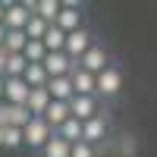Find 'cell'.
I'll use <instances>...</instances> for the list:
<instances>
[{
  "instance_id": "9c48e42d",
  "label": "cell",
  "mask_w": 157,
  "mask_h": 157,
  "mask_svg": "<svg viewBox=\"0 0 157 157\" xmlns=\"http://www.w3.org/2000/svg\"><path fill=\"white\" fill-rule=\"evenodd\" d=\"M44 72H47V78H60V75H69L72 69H75V63L63 54V50H57V54H47L44 57Z\"/></svg>"
},
{
  "instance_id": "7c38bea8",
  "label": "cell",
  "mask_w": 157,
  "mask_h": 157,
  "mask_svg": "<svg viewBox=\"0 0 157 157\" xmlns=\"http://www.w3.org/2000/svg\"><path fill=\"white\" fill-rule=\"evenodd\" d=\"M69 82H72V94H82V98H98L94 94V75L85 72V69H72L69 72Z\"/></svg>"
},
{
  "instance_id": "2e32d148",
  "label": "cell",
  "mask_w": 157,
  "mask_h": 157,
  "mask_svg": "<svg viewBox=\"0 0 157 157\" xmlns=\"http://www.w3.org/2000/svg\"><path fill=\"white\" fill-rule=\"evenodd\" d=\"M41 44H44L47 54H57V50L66 47V32H60L57 25H47V32H44V38H41Z\"/></svg>"
},
{
  "instance_id": "cb8c5ba5",
  "label": "cell",
  "mask_w": 157,
  "mask_h": 157,
  "mask_svg": "<svg viewBox=\"0 0 157 157\" xmlns=\"http://www.w3.org/2000/svg\"><path fill=\"white\" fill-rule=\"evenodd\" d=\"M69 157H98V148L85 145V141H75V145L69 148Z\"/></svg>"
},
{
  "instance_id": "7402d4cb",
  "label": "cell",
  "mask_w": 157,
  "mask_h": 157,
  "mask_svg": "<svg viewBox=\"0 0 157 157\" xmlns=\"http://www.w3.org/2000/svg\"><path fill=\"white\" fill-rule=\"evenodd\" d=\"M22 57H25V63H44L47 50H44V44H41V41H25Z\"/></svg>"
},
{
  "instance_id": "52a82bcc",
  "label": "cell",
  "mask_w": 157,
  "mask_h": 157,
  "mask_svg": "<svg viewBox=\"0 0 157 157\" xmlns=\"http://www.w3.org/2000/svg\"><path fill=\"white\" fill-rule=\"evenodd\" d=\"M101 113V101L98 98H82V94H72L69 101V116L78 123H88L91 116H98Z\"/></svg>"
},
{
  "instance_id": "ac0fdd59",
  "label": "cell",
  "mask_w": 157,
  "mask_h": 157,
  "mask_svg": "<svg viewBox=\"0 0 157 157\" xmlns=\"http://www.w3.org/2000/svg\"><path fill=\"white\" fill-rule=\"evenodd\" d=\"M54 135H57V138H63L66 145H75V141H82V123H78V120H72V116H69V120L63 123V126L57 129Z\"/></svg>"
},
{
  "instance_id": "83f0119b",
  "label": "cell",
  "mask_w": 157,
  "mask_h": 157,
  "mask_svg": "<svg viewBox=\"0 0 157 157\" xmlns=\"http://www.w3.org/2000/svg\"><path fill=\"white\" fill-rule=\"evenodd\" d=\"M0 104H3V78H0Z\"/></svg>"
},
{
  "instance_id": "9a60e30c",
  "label": "cell",
  "mask_w": 157,
  "mask_h": 157,
  "mask_svg": "<svg viewBox=\"0 0 157 157\" xmlns=\"http://www.w3.org/2000/svg\"><path fill=\"white\" fill-rule=\"evenodd\" d=\"M29 10L35 13V16H41L44 22H50V25H54L57 13H60V0H32V3H29Z\"/></svg>"
},
{
  "instance_id": "7a4b0ae2",
  "label": "cell",
  "mask_w": 157,
  "mask_h": 157,
  "mask_svg": "<svg viewBox=\"0 0 157 157\" xmlns=\"http://www.w3.org/2000/svg\"><path fill=\"white\" fill-rule=\"evenodd\" d=\"M50 138H54V129H50L41 116H32L29 126L22 129V148H32V151H38V154H41V148L47 145Z\"/></svg>"
},
{
  "instance_id": "44dd1931",
  "label": "cell",
  "mask_w": 157,
  "mask_h": 157,
  "mask_svg": "<svg viewBox=\"0 0 157 157\" xmlns=\"http://www.w3.org/2000/svg\"><path fill=\"white\" fill-rule=\"evenodd\" d=\"M69 148H72V145H66L63 138L54 135V138H50L47 145L41 148V157H69Z\"/></svg>"
},
{
  "instance_id": "8fae6325",
  "label": "cell",
  "mask_w": 157,
  "mask_h": 157,
  "mask_svg": "<svg viewBox=\"0 0 157 157\" xmlns=\"http://www.w3.org/2000/svg\"><path fill=\"white\" fill-rule=\"evenodd\" d=\"M47 98L50 101H60V104H69L72 101V82H69V75H60V78H47Z\"/></svg>"
},
{
  "instance_id": "3957f363",
  "label": "cell",
  "mask_w": 157,
  "mask_h": 157,
  "mask_svg": "<svg viewBox=\"0 0 157 157\" xmlns=\"http://www.w3.org/2000/svg\"><path fill=\"white\" fill-rule=\"evenodd\" d=\"M94 41H98V38H94V32H91L88 25H85V29H75V32L66 35V47H63V54H66L72 63H78V60L85 57V50L94 44Z\"/></svg>"
},
{
  "instance_id": "ffe728a7",
  "label": "cell",
  "mask_w": 157,
  "mask_h": 157,
  "mask_svg": "<svg viewBox=\"0 0 157 157\" xmlns=\"http://www.w3.org/2000/svg\"><path fill=\"white\" fill-rule=\"evenodd\" d=\"M25 32H6L3 35V54H22L25 50Z\"/></svg>"
},
{
  "instance_id": "5b68a950",
  "label": "cell",
  "mask_w": 157,
  "mask_h": 157,
  "mask_svg": "<svg viewBox=\"0 0 157 157\" xmlns=\"http://www.w3.org/2000/svg\"><path fill=\"white\" fill-rule=\"evenodd\" d=\"M107 132H110V116L107 113H98V116H91V120L88 123H82V141H85V145H101V141L104 138H107Z\"/></svg>"
},
{
  "instance_id": "4fadbf2b",
  "label": "cell",
  "mask_w": 157,
  "mask_h": 157,
  "mask_svg": "<svg viewBox=\"0 0 157 157\" xmlns=\"http://www.w3.org/2000/svg\"><path fill=\"white\" fill-rule=\"evenodd\" d=\"M41 120H44V123H47V126H50V129H54V132H57V129H60L63 123L69 120V104H60V101H50Z\"/></svg>"
},
{
  "instance_id": "603a6c76",
  "label": "cell",
  "mask_w": 157,
  "mask_h": 157,
  "mask_svg": "<svg viewBox=\"0 0 157 157\" xmlns=\"http://www.w3.org/2000/svg\"><path fill=\"white\" fill-rule=\"evenodd\" d=\"M3 148H6V151H19V148H22V129L3 126Z\"/></svg>"
},
{
  "instance_id": "30bf717a",
  "label": "cell",
  "mask_w": 157,
  "mask_h": 157,
  "mask_svg": "<svg viewBox=\"0 0 157 157\" xmlns=\"http://www.w3.org/2000/svg\"><path fill=\"white\" fill-rule=\"evenodd\" d=\"M25 98H29V85L22 78H3V104L25 107Z\"/></svg>"
},
{
  "instance_id": "ba28073f",
  "label": "cell",
  "mask_w": 157,
  "mask_h": 157,
  "mask_svg": "<svg viewBox=\"0 0 157 157\" xmlns=\"http://www.w3.org/2000/svg\"><path fill=\"white\" fill-rule=\"evenodd\" d=\"M29 16H32L29 3H6V10H3V29L6 32H25Z\"/></svg>"
},
{
  "instance_id": "d6986e66",
  "label": "cell",
  "mask_w": 157,
  "mask_h": 157,
  "mask_svg": "<svg viewBox=\"0 0 157 157\" xmlns=\"http://www.w3.org/2000/svg\"><path fill=\"white\" fill-rule=\"evenodd\" d=\"M47 25H50V22H44L41 16H35V13H32L29 22H25V38H29V41H41L44 32H47Z\"/></svg>"
},
{
  "instance_id": "277c9868",
  "label": "cell",
  "mask_w": 157,
  "mask_h": 157,
  "mask_svg": "<svg viewBox=\"0 0 157 157\" xmlns=\"http://www.w3.org/2000/svg\"><path fill=\"white\" fill-rule=\"evenodd\" d=\"M75 66H78V69H85V72H91V75H98V72H104V69L110 66V50L104 47L101 41H94V44L85 50V57L78 60Z\"/></svg>"
},
{
  "instance_id": "e0dca14e",
  "label": "cell",
  "mask_w": 157,
  "mask_h": 157,
  "mask_svg": "<svg viewBox=\"0 0 157 157\" xmlns=\"http://www.w3.org/2000/svg\"><path fill=\"white\" fill-rule=\"evenodd\" d=\"M22 82L29 85V88H44V85H47V72H44V66H41V63H29V66H25V72H22Z\"/></svg>"
},
{
  "instance_id": "8992f818",
  "label": "cell",
  "mask_w": 157,
  "mask_h": 157,
  "mask_svg": "<svg viewBox=\"0 0 157 157\" xmlns=\"http://www.w3.org/2000/svg\"><path fill=\"white\" fill-rule=\"evenodd\" d=\"M54 25L60 32H75V29H85V13H82V6L78 3H60V13H57V19H54Z\"/></svg>"
},
{
  "instance_id": "d4e9b609",
  "label": "cell",
  "mask_w": 157,
  "mask_h": 157,
  "mask_svg": "<svg viewBox=\"0 0 157 157\" xmlns=\"http://www.w3.org/2000/svg\"><path fill=\"white\" fill-rule=\"evenodd\" d=\"M3 66H6V54H3V47H0V78H3Z\"/></svg>"
},
{
  "instance_id": "484cf974",
  "label": "cell",
  "mask_w": 157,
  "mask_h": 157,
  "mask_svg": "<svg viewBox=\"0 0 157 157\" xmlns=\"http://www.w3.org/2000/svg\"><path fill=\"white\" fill-rule=\"evenodd\" d=\"M3 35H6V29H3V25H0V47H3Z\"/></svg>"
},
{
  "instance_id": "6da1fadb",
  "label": "cell",
  "mask_w": 157,
  "mask_h": 157,
  "mask_svg": "<svg viewBox=\"0 0 157 157\" xmlns=\"http://www.w3.org/2000/svg\"><path fill=\"white\" fill-rule=\"evenodd\" d=\"M94 94L98 101H116L123 94V69L116 63H110L104 72L94 75Z\"/></svg>"
},
{
  "instance_id": "5bb4252c",
  "label": "cell",
  "mask_w": 157,
  "mask_h": 157,
  "mask_svg": "<svg viewBox=\"0 0 157 157\" xmlns=\"http://www.w3.org/2000/svg\"><path fill=\"white\" fill-rule=\"evenodd\" d=\"M47 104H50V98H47L44 88H29V98H25V110H29V116H44Z\"/></svg>"
},
{
  "instance_id": "f1b7e54d",
  "label": "cell",
  "mask_w": 157,
  "mask_h": 157,
  "mask_svg": "<svg viewBox=\"0 0 157 157\" xmlns=\"http://www.w3.org/2000/svg\"><path fill=\"white\" fill-rule=\"evenodd\" d=\"M0 148H3V126H0Z\"/></svg>"
},
{
  "instance_id": "4316f807",
  "label": "cell",
  "mask_w": 157,
  "mask_h": 157,
  "mask_svg": "<svg viewBox=\"0 0 157 157\" xmlns=\"http://www.w3.org/2000/svg\"><path fill=\"white\" fill-rule=\"evenodd\" d=\"M3 10H6V3H0V25H3Z\"/></svg>"
}]
</instances>
